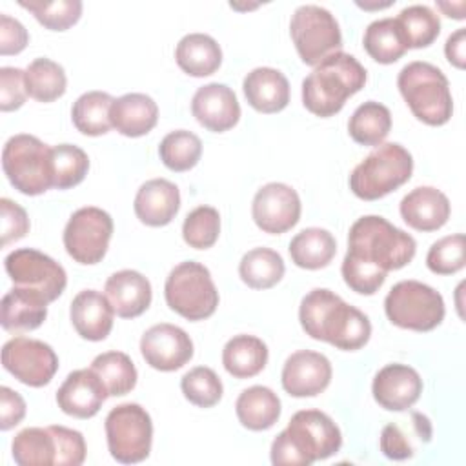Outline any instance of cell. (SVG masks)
Returning a JSON list of instances; mask_svg holds the SVG:
<instances>
[{"mask_svg": "<svg viewBox=\"0 0 466 466\" xmlns=\"http://www.w3.org/2000/svg\"><path fill=\"white\" fill-rule=\"evenodd\" d=\"M299 320L306 335L344 351L360 350L371 337L368 315L328 288H315L302 297Z\"/></svg>", "mask_w": 466, "mask_h": 466, "instance_id": "cell-1", "label": "cell"}, {"mask_svg": "<svg viewBox=\"0 0 466 466\" xmlns=\"http://www.w3.org/2000/svg\"><path fill=\"white\" fill-rule=\"evenodd\" d=\"M342 446V433L335 420L320 410L297 411L271 442L275 466H309L335 455Z\"/></svg>", "mask_w": 466, "mask_h": 466, "instance_id": "cell-2", "label": "cell"}, {"mask_svg": "<svg viewBox=\"0 0 466 466\" xmlns=\"http://www.w3.org/2000/svg\"><path fill=\"white\" fill-rule=\"evenodd\" d=\"M417 251L415 238L380 215L357 218L348 233L346 258L388 275L411 262Z\"/></svg>", "mask_w": 466, "mask_h": 466, "instance_id": "cell-3", "label": "cell"}, {"mask_svg": "<svg viewBox=\"0 0 466 466\" xmlns=\"http://www.w3.org/2000/svg\"><path fill=\"white\" fill-rule=\"evenodd\" d=\"M366 78L364 66L353 55L337 51L319 62L302 80V104L320 118L333 116L351 95L364 87Z\"/></svg>", "mask_w": 466, "mask_h": 466, "instance_id": "cell-4", "label": "cell"}, {"mask_svg": "<svg viewBox=\"0 0 466 466\" xmlns=\"http://www.w3.org/2000/svg\"><path fill=\"white\" fill-rule=\"evenodd\" d=\"M397 87L413 116L428 126H442L453 115V98L446 75L433 64L413 60L397 76Z\"/></svg>", "mask_w": 466, "mask_h": 466, "instance_id": "cell-5", "label": "cell"}, {"mask_svg": "<svg viewBox=\"0 0 466 466\" xmlns=\"http://www.w3.org/2000/svg\"><path fill=\"white\" fill-rule=\"evenodd\" d=\"M413 157L399 142L377 146L350 175V189L362 200H377L410 180Z\"/></svg>", "mask_w": 466, "mask_h": 466, "instance_id": "cell-6", "label": "cell"}, {"mask_svg": "<svg viewBox=\"0 0 466 466\" xmlns=\"http://www.w3.org/2000/svg\"><path fill=\"white\" fill-rule=\"evenodd\" d=\"M2 169L20 193L29 197L42 195L53 187L51 146L35 135H13L2 149Z\"/></svg>", "mask_w": 466, "mask_h": 466, "instance_id": "cell-7", "label": "cell"}, {"mask_svg": "<svg viewBox=\"0 0 466 466\" xmlns=\"http://www.w3.org/2000/svg\"><path fill=\"white\" fill-rule=\"evenodd\" d=\"M167 306L187 320H204L218 306V291L209 269L195 260L177 264L164 284Z\"/></svg>", "mask_w": 466, "mask_h": 466, "instance_id": "cell-8", "label": "cell"}, {"mask_svg": "<svg viewBox=\"0 0 466 466\" xmlns=\"http://www.w3.org/2000/svg\"><path fill=\"white\" fill-rule=\"evenodd\" d=\"M384 311L388 320L399 328L431 331L442 322L446 308L435 288L419 280H400L388 291Z\"/></svg>", "mask_w": 466, "mask_h": 466, "instance_id": "cell-9", "label": "cell"}, {"mask_svg": "<svg viewBox=\"0 0 466 466\" xmlns=\"http://www.w3.org/2000/svg\"><path fill=\"white\" fill-rule=\"evenodd\" d=\"M107 450L116 462L137 464L149 457L153 422L146 408L137 402L115 406L104 422Z\"/></svg>", "mask_w": 466, "mask_h": 466, "instance_id": "cell-10", "label": "cell"}, {"mask_svg": "<svg viewBox=\"0 0 466 466\" xmlns=\"http://www.w3.org/2000/svg\"><path fill=\"white\" fill-rule=\"evenodd\" d=\"M289 35L300 60L308 66H317L342 47L337 18L317 4H304L293 11Z\"/></svg>", "mask_w": 466, "mask_h": 466, "instance_id": "cell-11", "label": "cell"}, {"mask_svg": "<svg viewBox=\"0 0 466 466\" xmlns=\"http://www.w3.org/2000/svg\"><path fill=\"white\" fill-rule=\"evenodd\" d=\"M111 235V215L102 208L84 206L69 217L64 228V248L78 264H98L107 253Z\"/></svg>", "mask_w": 466, "mask_h": 466, "instance_id": "cell-12", "label": "cell"}, {"mask_svg": "<svg viewBox=\"0 0 466 466\" xmlns=\"http://www.w3.org/2000/svg\"><path fill=\"white\" fill-rule=\"evenodd\" d=\"M4 268L15 286L38 291L47 302L56 300L67 284L66 269L55 258L33 248H18L7 253Z\"/></svg>", "mask_w": 466, "mask_h": 466, "instance_id": "cell-13", "label": "cell"}, {"mask_svg": "<svg viewBox=\"0 0 466 466\" xmlns=\"http://www.w3.org/2000/svg\"><path fill=\"white\" fill-rule=\"evenodd\" d=\"M2 366L22 384L42 388L55 377L58 357L47 342L20 335L2 346Z\"/></svg>", "mask_w": 466, "mask_h": 466, "instance_id": "cell-14", "label": "cell"}, {"mask_svg": "<svg viewBox=\"0 0 466 466\" xmlns=\"http://www.w3.org/2000/svg\"><path fill=\"white\" fill-rule=\"evenodd\" d=\"M302 204L299 193L284 182H268L253 197L251 217L255 224L269 235L291 229L300 218Z\"/></svg>", "mask_w": 466, "mask_h": 466, "instance_id": "cell-15", "label": "cell"}, {"mask_svg": "<svg viewBox=\"0 0 466 466\" xmlns=\"http://www.w3.org/2000/svg\"><path fill=\"white\" fill-rule=\"evenodd\" d=\"M140 353L153 370L175 371L191 360L193 340L182 328L160 322L144 331Z\"/></svg>", "mask_w": 466, "mask_h": 466, "instance_id": "cell-16", "label": "cell"}, {"mask_svg": "<svg viewBox=\"0 0 466 466\" xmlns=\"http://www.w3.org/2000/svg\"><path fill=\"white\" fill-rule=\"evenodd\" d=\"M331 362L326 355L311 350L291 353L280 373V382L291 397H315L322 393L331 380Z\"/></svg>", "mask_w": 466, "mask_h": 466, "instance_id": "cell-17", "label": "cell"}, {"mask_svg": "<svg viewBox=\"0 0 466 466\" xmlns=\"http://www.w3.org/2000/svg\"><path fill=\"white\" fill-rule=\"evenodd\" d=\"M371 393L380 408L388 411H404L419 400L422 393V379L415 368L391 362L375 373Z\"/></svg>", "mask_w": 466, "mask_h": 466, "instance_id": "cell-18", "label": "cell"}, {"mask_svg": "<svg viewBox=\"0 0 466 466\" xmlns=\"http://www.w3.org/2000/svg\"><path fill=\"white\" fill-rule=\"evenodd\" d=\"M191 113L208 131L224 133L237 126L240 118V104L231 87L211 82L195 91L191 98Z\"/></svg>", "mask_w": 466, "mask_h": 466, "instance_id": "cell-19", "label": "cell"}, {"mask_svg": "<svg viewBox=\"0 0 466 466\" xmlns=\"http://www.w3.org/2000/svg\"><path fill=\"white\" fill-rule=\"evenodd\" d=\"M107 397L100 377L91 368H84L71 371L64 379L56 391V404L66 415L89 419L98 413Z\"/></svg>", "mask_w": 466, "mask_h": 466, "instance_id": "cell-20", "label": "cell"}, {"mask_svg": "<svg viewBox=\"0 0 466 466\" xmlns=\"http://www.w3.org/2000/svg\"><path fill=\"white\" fill-rule=\"evenodd\" d=\"M399 211L410 228L417 231H435L448 222L451 206L441 189L419 186L402 197Z\"/></svg>", "mask_w": 466, "mask_h": 466, "instance_id": "cell-21", "label": "cell"}, {"mask_svg": "<svg viewBox=\"0 0 466 466\" xmlns=\"http://www.w3.org/2000/svg\"><path fill=\"white\" fill-rule=\"evenodd\" d=\"M115 309L106 293L96 289H82L69 306V319L76 333L86 340H104L113 328Z\"/></svg>", "mask_w": 466, "mask_h": 466, "instance_id": "cell-22", "label": "cell"}, {"mask_svg": "<svg viewBox=\"0 0 466 466\" xmlns=\"http://www.w3.org/2000/svg\"><path fill=\"white\" fill-rule=\"evenodd\" d=\"M180 208V191L167 178H151L144 182L133 202L137 218L151 228L169 224Z\"/></svg>", "mask_w": 466, "mask_h": 466, "instance_id": "cell-23", "label": "cell"}, {"mask_svg": "<svg viewBox=\"0 0 466 466\" xmlns=\"http://www.w3.org/2000/svg\"><path fill=\"white\" fill-rule=\"evenodd\" d=\"M104 293L122 319L142 315L151 304V282L135 269H120L107 277Z\"/></svg>", "mask_w": 466, "mask_h": 466, "instance_id": "cell-24", "label": "cell"}, {"mask_svg": "<svg viewBox=\"0 0 466 466\" xmlns=\"http://www.w3.org/2000/svg\"><path fill=\"white\" fill-rule=\"evenodd\" d=\"M47 300L38 291L15 286L0 302V322L9 333L31 331L42 326L47 317Z\"/></svg>", "mask_w": 466, "mask_h": 466, "instance_id": "cell-25", "label": "cell"}, {"mask_svg": "<svg viewBox=\"0 0 466 466\" xmlns=\"http://www.w3.org/2000/svg\"><path fill=\"white\" fill-rule=\"evenodd\" d=\"M248 104L258 113H279L289 102V82L275 67H255L242 82Z\"/></svg>", "mask_w": 466, "mask_h": 466, "instance_id": "cell-26", "label": "cell"}, {"mask_svg": "<svg viewBox=\"0 0 466 466\" xmlns=\"http://www.w3.org/2000/svg\"><path fill=\"white\" fill-rule=\"evenodd\" d=\"M111 126L124 137H144L158 120V106L146 93H126L113 100L109 109Z\"/></svg>", "mask_w": 466, "mask_h": 466, "instance_id": "cell-27", "label": "cell"}, {"mask_svg": "<svg viewBox=\"0 0 466 466\" xmlns=\"http://www.w3.org/2000/svg\"><path fill=\"white\" fill-rule=\"evenodd\" d=\"M175 60L189 76H209L222 64V49L206 33H187L177 44Z\"/></svg>", "mask_w": 466, "mask_h": 466, "instance_id": "cell-28", "label": "cell"}, {"mask_svg": "<svg viewBox=\"0 0 466 466\" xmlns=\"http://www.w3.org/2000/svg\"><path fill=\"white\" fill-rule=\"evenodd\" d=\"M280 399L268 386H249L242 390L235 402L240 424L251 431L269 430L280 417Z\"/></svg>", "mask_w": 466, "mask_h": 466, "instance_id": "cell-29", "label": "cell"}, {"mask_svg": "<svg viewBox=\"0 0 466 466\" xmlns=\"http://www.w3.org/2000/svg\"><path fill=\"white\" fill-rule=\"evenodd\" d=\"M222 364L235 379L255 377L268 364V346L255 335H235L224 344Z\"/></svg>", "mask_w": 466, "mask_h": 466, "instance_id": "cell-30", "label": "cell"}, {"mask_svg": "<svg viewBox=\"0 0 466 466\" xmlns=\"http://www.w3.org/2000/svg\"><path fill=\"white\" fill-rule=\"evenodd\" d=\"M289 257L302 269L326 268L337 253L335 237L324 228H306L289 242Z\"/></svg>", "mask_w": 466, "mask_h": 466, "instance_id": "cell-31", "label": "cell"}, {"mask_svg": "<svg viewBox=\"0 0 466 466\" xmlns=\"http://www.w3.org/2000/svg\"><path fill=\"white\" fill-rule=\"evenodd\" d=\"M431 441V422L426 415L411 413V430L406 431L402 426L390 422L380 431V451L391 461L411 459L417 451V442Z\"/></svg>", "mask_w": 466, "mask_h": 466, "instance_id": "cell-32", "label": "cell"}, {"mask_svg": "<svg viewBox=\"0 0 466 466\" xmlns=\"http://www.w3.org/2000/svg\"><path fill=\"white\" fill-rule=\"evenodd\" d=\"M362 46L379 64H393L410 49L397 18L373 20L364 29Z\"/></svg>", "mask_w": 466, "mask_h": 466, "instance_id": "cell-33", "label": "cell"}, {"mask_svg": "<svg viewBox=\"0 0 466 466\" xmlns=\"http://www.w3.org/2000/svg\"><path fill=\"white\" fill-rule=\"evenodd\" d=\"M11 453L20 466H56V439L47 428H24L11 442Z\"/></svg>", "mask_w": 466, "mask_h": 466, "instance_id": "cell-34", "label": "cell"}, {"mask_svg": "<svg viewBox=\"0 0 466 466\" xmlns=\"http://www.w3.org/2000/svg\"><path fill=\"white\" fill-rule=\"evenodd\" d=\"M391 129L390 109L375 100L362 102L348 122L350 137L360 146H380Z\"/></svg>", "mask_w": 466, "mask_h": 466, "instance_id": "cell-35", "label": "cell"}, {"mask_svg": "<svg viewBox=\"0 0 466 466\" xmlns=\"http://www.w3.org/2000/svg\"><path fill=\"white\" fill-rule=\"evenodd\" d=\"M113 100L115 98L106 91L82 93L71 107L73 126L87 137L106 135L113 127L109 118Z\"/></svg>", "mask_w": 466, "mask_h": 466, "instance_id": "cell-36", "label": "cell"}, {"mask_svg": "<svg viewBox=\"0 0 466 466\" xmlns=\"http://www.w3.org/2000/svg\"><path fill=\"white\" fill-rule=\"evenodd\" d=\"M286 266L280 257L271 248H253L242 255L238 264V275L244 284L253 289L273 288L284 277Z\"/></svg>", "mask_w": 466, "mask_h": 466, "instance_id": "cell-37", "label": "cell"}, {"mask_svg": "<svg viewBox=\"0 0 466 466\" xmlns=\"http://www.w3.org/2000/svg\"><path fill=\"white\" fill-rule=\"evenodd\" d=\"M25 89L27 95L38 102H53L66 93L67 76L64 67L46 56L35 58L25 69Z\"/></svg>", "mask_w": 466, "mask_h": 466, "instance_id": "cell-38", "label": "cell"}, {"mask_svg": "<svg viewBox=\"0 0 466 466\" xmlns=\"http://www.w3.org/2000/svg\"><path fill=\"white\" fill-rule=\"evenodd\" d=\"M89 368L100 377L109 397H122L137 386V368L124 351L100 353Z\"/></svg>", "mask_w": 466, "mask_h": 466, "instance_id": "cell-39", "label": "cell"}, {"mask_svg": "<svg viewBox=\"0 0 466 466\" xmlns=\"http://www.w3.org/2000/svg\"><path fill=\"white\" fill-rule=\"evenodd\" d=\"M397 22L402 29V35L408 42V47L411 49H420V47H428L430 44H433L441 33V20L439 15L422 4H413L404 7L399 16Z\"/></svg>", "mask_w": 466, "mask_h": 466, "instance_id": "cell-40", "label": "cell"}, {"mask_svg": "<svg viewBox=\"0 0 466 466\" xmlns=\"http://www.w3.org/2000/svg\"><path fill=\"white\" fill-rule=\"evenodd\" d=\"M162 164L171 171H187L195 167L202 155L200 138L187 129H175L167 133L158 146Z\"/></svg>", "mask_w": 466, "mask_h": 466, "instance_id": "cell-41", "label": "cell"}, {"mask_svg": "<svg viewBox=\"0 0 466 466\" xmlns=\"http://www.w3.org/2000/svg\"><path fill=\"white\" fill-rule=\"evenodd\" d=\"M53 187L69 189L78 186L89 169L87 153L75 144H56L51 147Z\"/></svg>", "mask_w": 466, "mask_h": 466, "instance_id": "cell-42", "label": "cell"}, {"mask_svg": "<svg viewBox=\"0 0 466 466\" xmlns=\"http://www.w3.org/2000/svg\"><path fill=\"white\" fill-rule=\"evenodd\" d=\"M20 7L33 13V16L51 31H66L80 20V0H20Z\"/></svg>", "mask_w": 466, "mask_h": 466, "instance_id": "cell-43", "label": "cell"}, {"mask_svg": "<svg viewBox=\"0 0 466 466\" xmlns=\"http://www.w3.org/2000/svg\"><path fill=\"white\" fill-rule=\"evenodd\" d=\"M220 235V215L211 206L191 209L182 224V238L189 248L208 249Z\"/></svg>", "mask_w": 466, "mask_h": 466, "instance_id": "cell-44", "label": "cell"}, {"mask_svg": "<svg viewBox=\"0 0 466 466\" xmlns=\"http://www.w3.org/2000/svg\"><path fill=\"white\" fill-rule=\"evenodd\" d=\"M180 390L184 397L198 406V408H211L222 399V380L220 377L208 366L191 368L180 379Z\"/></svg>", "mask_w": 466, "mask_h": 466, "instance_id": "cell-45", "label": "cell"}, {"mask_svg": "<svg viewBox=\"0 0 466 466\" xmlns=\"http://www.w3.org/2000/svg\"><path fill=\"white\" fill-rule=\"evenodd\" d=\"M426 266L435 275H451L464 268V235L455 233L431 244L426 255Z\"/></svg>", "mask_w": 466, "mask_h": 466, "instance_id": "cell-46", "label": "cell"}, {"mask_svg": "<svg viewBox=\"0 0 466 466\" xmlns=\"http://www.w3.org/2000/svg\"><path fill=\"white\" fill-rule=\"evenodd\" d=\"M56 439V466H80L86 461V441L76 430L51 426Z\"/></svg>", "mask_w": 466, "mask_h": 466, "instance_id": "cell-47", "label": "cell"}, {"mask_svg": "<svg viewBox=\"0 0 466 466\" xmlns=\"http://www.w3.org/2000/svg\"><path fill=\"white\" fill-rule=\"evenodd\" d=\"M24 69L20 67H2L0 69V109L15 111L24 106L27 98Z\"/></svg>", "mask_w": 466, "mask_h": 466, "instance_id": "cell-48", "label": "cell"}, {"mask_svg": "<svg viewBox=\"0 0 466 466\" xmlns=\"http://www.w3.org/2000/svg\"><path fill=\"white\" fill-rule=\"evenodd\" d=\"M0 213H2V246H7L25 237V233L29 231V217L20 204L4 197L0 198Z\"/></svg>", "mask_w": 466, "mask_h": 466, "instance_id": "cell-49", "label": "cell"}, {"mask_svg": "<svg viewBox=\"0 0 466 466\" xmlns=\"http://www.w3.org/2000/svg\"><path fill=\"white\" fill-rule=\"evenodd\" d=\"M29 42L27 29L22 22L9 16L7 13L0 15V55H16L25 49Z\"/></svg>", "mask_w": 466, "mask_h": 466, "instance_id": "cell-50", "label": "cell"}, {"mask_svg": "<svg viewBox=\"0 0 466 466\" xmlns=\"http://www.w3.org/2000/svg\"><path fill=\"white\" fill-rule=\"evenodd\" d=\"M25 417V400L22 395L7 386L0 388V430L7 431L22 422Z\"/></svg>", "mask_w": 466, "mask_h": 466, "instance_id": "cell-51", "label": "cell"}, {"mask_svg": "<svg viewBox=\"0 0 466 466\" xmlns=\"http://www.w3.org/2000/svg\"><path fill=\"white\" fill-rule=\"evenodd\" d=\"M444 55L446 60L455 66L457 69H464L466 64V29L459 27L455 33H451L444 44Z\"/></svg>", "mask_w": 466, "mask_h": 466, "instance_id": "cell-52", "label": "cell"}, {"mask_svg": "<svg viewBox=\"0 0 466 466\" xmlns=\"http://www.w3.org/2000/svg\"><path fill=\"white\" fill-rule=\"evenodd\" d=\"M437 7L450 18H455V20H462L464 18V7L466 4L464 2H457V4H450V2H437Z\"/></svg>", "mask_w": 466, "mask_h": 466, "instance_id": "cell-53", "label": "cell"}, {"mask_svg": "<svg viewBox=\"0 0 466 466\" xmlns=\"http://www.w3.org/2000/svg\"><path fill=\"white\" fill-rule=\"evenodd\" d=\"M393 2H384V4H360V2H357V5L359 7H362V9H382V7H390Z\"/></svg>", "mask_w": 466, "mask_h": 466, "instance_id": "cell-54", "label": "cell"}]
</instances>
